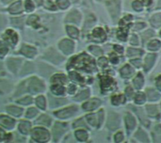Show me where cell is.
Returning a JSON list of instances; mask_svg holds the SVG:
<instances>
[{
    "label": "cell",
    "instance_id": "cell-1",
    "mask_svg": "<svg viewBox=\"0 0 161 143\" xmlns=\"http://www.w3.org/2000/svg\"><path fill=\"white\" fill-rule=\"evenodd\" d=\"M69 64V67H75L78 70H82L87 73H93V71H95L94 60L87 54H81L79 56L75 57Z\"/></svg>",
    "mask_w": 161,
    "mask_h": 143
},
{
    "label": "cell",
    "instance_id": "cell-2",
    "mask_svg": "<svg viewBox=\"0 0 161 143\" xmlns=\"http://www.w3.org/2000/svg\"><path fill=\"white\" fill-rule=\"evenodd\" d=\"M117 83L116 81L108 76V75H103L100 77V87H101V91L106 94L108 92H110L111 91H113L116 87Z\"/></svg>",
    "mask_w": 161,
    "mask_h": 143
},
{
    "label": "cell",
    "instance_id": "cell-3",
    "mask_svg": "<svg viewBox=\"0 0 161 143\" xmlns=\"http://www.w3.org/2000/svg\"><path fill=\"white\" fill-rule=\"evenodd\" d=\"M86 120L87 123L92 126V127H100L103 124V120H104V111L103 110H99L97 113L93 114H89L86 116Z\"/></svg>",
    "mask_w": 161,
    "mask_h": 143
},
{
    "label": "cell",
    "instance_id": "cell-4",
    "mask_svg": "<svg viewBox=\"0 0 161 143\" xmlns=\"http://www.w3.org/2000/svg\"><path fill=\"white\" fill-rule=\"evenodd\" d=\"M32 139L35 140L36 141L38 142H46L50 140V134L49 132L42 128V127H38V128H35L33 131H32Z\"/></svg>",
    "mask_w": 161,
    "mask_h": 143
},
{
    "label": "cell",
    "instance_id": "cell-5",
    "mask_svg": "<svg viewBox=\"0 0 161 143\" xmlns=\"http://www.w3.org/2000/svg\"><path fill=\"white\" fill-rule=\"evenodd\" d=\"M77 110H78V107L76 106H71L69 107L56 111L54 114L59 119L66 120V119H69V118H72L73 116H75L77 113Z\"/></svg>",
    "mask_w": 161,
    "mask_h": 143
},
{
    "label": "cell",
    "instance_id": "cell-6",
    "mask_svg": "<svg viewBox=\"0 0 161 143\" xmlns=\"http://www.w3.org/2000/svg\"><path fill=\"white\" fill-rule=\"evenodd\" d=\"M108 9L113 20L119 17L121 13V0H110L107 2Z\"/></svg>",
    "mask_w": 161,
    "mask_h": 143
},
{
    "label": "cell",
    "instance_id": "cell-7",
    "mask_svg": "<svg viewBox=\"0 0 161 143\" xmlns=\"http://www.w3.org/2000/svg\"><path fill=\"white\" fill-rule=\"evenodd\" d=\"M43 90H44V84L42 83V80L36 77H33L30 79L29 85H28V91L31 93H39V92H42Z\"/></svg>",
    "mask_w": 161,
    "mask_h": 143
},
{
    "label": "cell",
    "instance_id": "cell-8",
    "mask_svg": "<svg viewBox=\"0 0 161 143\" xmlns=\"http://www.w3.org/2000/svg\"><path fill=\"white\" fill-rule=\"evenodd\" d=\"M58 47L60 49L61 52H63V54L65 55H70L74 52L75 50V43L73 41L68 40V39H64L62 41H59L58 43Z\"/></svg>",
    "mask_w": 161,
    "mask_h": 143
},
{
    "label": "cell",
    "instance_id": "cell-9",
    "mask_svg": "<svg viewBox=\"0 0 161 143\" xmlns=\"http://www.w3.org/2000/svg\"><path fill=\"white\" fill-rule=\"evenodd\" d=\"M121 125L120 116L114 112H110L108 119V128L110 130H116Z\"/></svg>",
    "mask_w": 161,
    "mask_h": 143
},
{
    "label": "cell",
    "instance_id": "cell-10",
    "mask_svg": "<svg viewBox=\"0 0 161 143\" xmlns=\"http://www.w3.org/2000/svg\"><path fill=\"white\" fill-rule=\"evenodd\" d=\"M125 124L128 134H130V132L133 131L137 126V121L130 112H126L125 114Z\"/></svg>",
    "mask_w": 161,
    "mask_h": 143
},
{
    "label": "cell",
    "instance_id": "cell-11",
    "mask_svg": "<svg viewBox=\"0 0 161 143\" xmlns=\"http://www.w3.org/2000/svg\"><path fill=\"white\" fill-rule=\"evenodd\" d=\"M101 105H102L101 100H99L98 98H93V99H91V100L85 102L82 105V108L85 111H93V110L97 109Z\"/></svg>",
    "mask_w": 161,
    "mask_h": 143
},
{
    "label": "cell",
    "instance_id": "cell-12",
    "mask_svg": "<svg viewBox=\"0 0 161 143\" xmlns=\"http://www.w3.org/2000/svg\"><path fill=\"white\" fill-rule=\"evenodd\" d=\"M92 36L96 42H104L107 40V34L102 27H95L92 30Z\"/></svg>",
    "mask_w": 161,
    "mask_h": 143
},
{
    "label": "cell",
    "instance_id": "cell-13",
    "mask_svg": "<svg viewBox=\"0 0 161 143\" xmlns=\"http://www.w3.org/2000/svg\"><path fill=\"white\" fill-rule=\"evenodd\" d=\"M3 38L6 41V42L8 41V43H9L12 46L16 45V43L18 41V36H17V34L13 30H11V29H8L4 33Z\"/></svg>",
    "mask_w": 161,
    "mask_h": 143
},
{
    "label": "cell",
    "instance_id": "cell-14",
    "mask_svg": "<svg viewBox=\"0 0 161 143\" xmlns=\"http://www.w3.org/2000/svg\"><path fill=\"white\" fill-rule=\"evenodd\" d=\"M157 55L156 54H149L145 57L144 59V70L146 73H149V71L154 67L156 59H157Z\"/></svg>",
    "mask_w": 161,
    "mask_h": 143
},
{
    "label": "cell",
    "instance_id": "cell-15",
    "mask_svg": "<svg viewBox=\"0 0 161 143\" xmlns=\"http://www.w3.org/2000/svg\"><path fill=\"white\" fill-rule=\"evenodd\" d=\"M0 125H2L4 128H6L8 130H10V129H12L14 127L15 121L12 118L1 115L0 116Z\"/></svg>",
    "mask_w": 161,
    "mask_h": 143
},
{
    "label": "cell",
    "instance_id": "cell-16",
    "mask_svg": "<svg viewBox=\"0 0 161 143\" xmlns=\"http://www.w3.org/2000/svg\"><path fill=\"white\" fill-rule=\"evenodd\" d=\"M120 74L121 76L125 79H129L131 78V76H133V74H135L134 69L131 67L130 64H125L121 70H120Z\"/></svg>",
    "mask_w": 161,
    "mask_h": 143
},
{
    "label": "cell",
    "instance_id": "cell-17",
    "mask_svg": "<svg viewBox=\"0 0 161 143\" xmlns=\"http://www.w3.org/2000/svg\"><path fill=\"white\" fill-rule=\"evenodd\" d=\"M20 53L23 54L26 58H33L37 54V50L34 47H31L29 45H23V47L20 50Z\"/></svg>",
    "mask_w": 161,
    "mask_h": 143
},
{
    "label": "cell",
    "instance_id": "cell-18",
    "mask_svg": "<svg viewBox=\"0 0 161 143\" xmlns=\"http://www.w3.org/2000/svg\"><path fill=\"white\" fill-rule=\"evenodd\" d=\"M143 85H144V77L142 73H139L133 79V86L136 90L140 91L143 88Z\"/></svg>",
    "mask_w": 161,
    "mask_h": 143
},
{
    "label": "cell",
    "instance_id": "cell-19",
    "mask_svg": "<svg viewBox=\"0 0 161 143\" xmlns=\"http://www.w3.org/2000/svg\"><path fill=\"white\" fill-rule=\"evenodd\" d=\"M146 97L150 102H156L161 99V95L154 89H147L146 90Z\"/></svg>",
    "mask_w": 161,
    "mask_h": 143
},
{
    "label": "cell",
    "instance_id": "cell-20",
    "mask_svg": "<svg viewBox=\"0 0 161 143\" xmlns=\"http://www.w3.org/2000/svg\"><path fill=\"white\" fill-rule=\"evenodd\" d=\"M111 104L115 107L122 106L125 103V94H114L111 96Z\"/></svg>",
    "mask_w": 161,
    "mask_h": 143
},
{
    "label": "cell",
    "instance_id": "cell-21",
    "mask_svg": "<svg viewBox=\"0 0 161 143\" xmlns=\"http://www.w3.org/2000/svg\"><path fill=\"white\" fill-rule=\"evenodd\" d=\"M75 136L76 138V140L78 141H81V142H85L89 140V133L88 131L84 130V129H78L75 132Z\"/></svg>",
    "mask_w": 161,
    "mask_h": 143
},
{
    "label": "cell",
    "instance_id": "cell-22",
    "mask_svg": "<svg viewBox=\"0 0 161 143\" xmlns=\"http://www.w3.org/2000/svg\"><path fill=\"white\" fill-rule=\"evenodd\" d=\"M8 11L12 14H19L23 11V3L22 1H16L15 3H13L9 8H8Z\"/></svg>",
    "mask_w": 161,
    "mask_h": 143
},
{
    "label": "cell",
    "instance_id": "cell-23",
    "mask_svg": "<svg viewBox=\"0 0 161 143\" xmlns=\"http://www.w3.org/2000/svg\"><path fill=\"white\" fill-rule=\"evenodd\" d=\"M51 91L57 96H63L65 94V88L61 84H54L51 87Z\"/></svg>",
    "mask_w": 161,
    "mask_h": 143
},
{
    "label": "cell",
    "instance_id": "cell-24",
    "mask_svg": "<svg viewBox=\"0 0 161 143\" xmlns=\"http://www.w3.org/2000/svg\"><path fill=\"white\" fill-rule=\"evenodd\" d=\"M67 21L75 23V24H79L80 23V19H81V14L78 12V10H73L71 13H69V15L67 16Z\"/></svg>",
    "mask_w": 161,
    "mask_h": 143
},
{
    "label": "cell",
    "instance_id": "cell-25",
    "mask_svg": "<svg viewBox=\"0 0 161 143\" xmlns=\"http://www.w3.org/2000/svg\"><path fill=\"white\" fill-rule=\"evenodd\" d=\"M146 112H147L148 116H150V117H158L160 114L159 109H158V106H156V105L146 106Z\"/></svg>",
    "mask_w": 161,
    "mask_h": 143
},
{
    "label": "cell",
    "instance_id": "cell-26",
    "mask_svg": "<svg viewBox=\"0 0 161 143\" xmlns=\"http://www.w3.org/2000/svg\"><path fill=\"white\" fill-rule=\"evenodd\" d=\"M146 99H147L146 94L143 93V92H142V91H140V92H138V93H136V94L134 95L135 104H136V105H139V106L144 105L145 102H146Z\"/></svg>",
    "mask_w": 161,
    "mask_h": 143
},
{
    "label": "cell",
    "instance_id": "cell-27",
    "mask_svg": "<svg viewBox=\"0 0 161 143\" xmlns=\"http://www.w3.org/2000/svg\"><path fill=\"white\" fill-rule=\"evenodd\" d=\"M51 82L53 84H61V85H63V84H65L67 82V77H66V75H64L62 74H57L52 77Z\"/></svg>",
    "mask_w": 161,
    "mask_h": 143
},
{
    "label": "cell",
    "instance_id": "cell-28",
    "mask_svg": "<svg viewBox=\"0 0 161 143\" xmlns=\"http://www.w3.org/2000/svg\"><path fill=\"white\" fill-rule=\"evenodd\" d=\"M7 112L9 113L11 116L20 117L23 114V108L17 107H14V106H9V107H7Z\"/></svg>",
    "mask_w": 161,
    "mask_h": 143
},
{
    "label": "cell",
    "instance_id": "cell-29",
    "mask_svg": "<svg viewBox=\"0 0 161 143\" xmlns=\"http://www.w3.org/2000/svg\"><path fill=\"white\" fill-rule=\"evenodd\" d=\"M30 128H31V124L26 121H23L19 124V131L24 135L28 134L30 132Z\"/></svg>",
    "mask_w": 161,
    "mask_h": 143
},
{
    "label": "cell",
    "instance_id": "cell-30",
    "mask_svg": "<svg viewBox=\"0 0 161 143\" xmlns=\"http://www.w3.org/2000/svg\"><path fill=\"white\" fill-rule=\"evenodd\" d=\"M161 47V41L158 40H152L147 44V49L149 51H158Z\"/></svg>",
    "mask_w": 161,
    "mask_h": 143
},
{
    "label": "cell",
    "instance_id": "cell-31",
    "mask_svg": "<svg viewBox=\"0 0 161 143\" xmlns=\"http://www.w3.org/2000/svg\"><path fill=\"white\" fill-rule=\"evenodd\" d=\"M66 31H67L68 35L73 39H77L79 37V30L74 25H67Z\"/></svg>",
    "mask_w": 161,
    "mask_h": 143
},
{
    "label": "cell",
    "instance_id": "cell-32",
    "mask_svg": "<svg viewBox=\"0 0 161 143\" xmlns=\"http://www.w3.org/2000/svg\"><path fill=\"white\" fill-rule=\"evenodd\" d=\"M143 54V51L141 49H137V48H128L127 52H126V56L133 58V57H140Z\"/></svg>",
    "mask_w": 161,
    "mask_h": 143
},
{
    "label": "cell",
    "instance_id": "cell-33",
    "mask_svg": "<svg viewBox=\"0 0 161 143\" xmlns=\"http://www.w3.org/2000/svg\"><path fill=\"white\" fill-rule=\"evenodd\" d=\"M127 36H128V32H127V29L125 27H122L118 29L117 31V38L120 40V41H126L127 39Z\"/></svg>",
    "mask_w": 161,
    "mask_h": 143
},
{
    "label": "cell",
    "instance_id": "cell-34",
    "mask_svg": "<svg viewBox=\"0 0 161 143\" xmlns=\"http://www.w3.org/2000/svg\"><path fill=\"white\" fill-rule=\"evenodd\" d=\"M70 78L73 81H75L76 83H79V84H82V83L85 82V79L78 73H76V72H71L70 73Z\"/></svg>",
    "mask_w": 161,
    "mask_h": 143
},
{
    "label": "cell",
    "instance_id": "cell-35",
    "mask_svg": "<svg viewBox=\"0 0 161 143\" xmlns=\"http://www.w3.org/2000/svg\"><path fill=\"white\" fill-rule=\"evenodd\" d=\"M135 137L138 139V140H142V141H149L148 140H149V138L147 137V135H146V132H144L142 128H139L138 129V131L136 132V134H135Z\"/></svg>",
    "mask_w": 161,
    "mask_h": 143
},
{
    "label": "cell",
    "instance_id": "cell-36",
    "mask_svg": "<svg viewBox=\"0 0 161 143\" xmlns=\"http://www.w3.org/2000/svg\"><path fill=\"white\" fill-rule=\"evenodd\" d=\"M36 105H37V107H38L40 109L44 110L45 107H46V101H45L44 96H42V95L38 96V97L36 98Z\"/></svg>",
    "mask_w": 161,
    "mask_h": 143
},
{
    "label": "cell",
    "instance_id": "cell-37",
    "mask_svg": "<svg viewBox=\"0 0 161 143\" xmlns=\"http://www.w3.org/2000/svg\"><path fill=\"white\" fill-rule=\"evenodd\" d=\"M151 24L155 27H159V26H161V13H157V14H155L152 17Z\"/></svg>",
    "mask_w": 161,
    "mask_h": 143
},
{
    "label": "cell",
    "instance_id": "cell-38",
    "mask_svg": "<svg viewBox=\"0 0 161 143\" xmlns=\"http://www.w3.org/2000/svg\"><path fill=\"white\" fill-rule=\"evenodd\" d=\"M89 96H90V90L87 89V90L82 91L79 94H77V96H76L75 99L77 100V101H84V100H86Z\"/></svg>",
    "mask_w": 161,
    "mask_h": 143
},
{
    "label": "cell",
    "instance_id": "cell-39",
    "mask_svg": "<svg viewBox=\"0 0 161 143\" xmlns=\"http://www.w3.org/2000/svg\"><path fill=\"white\" fill-rule=\"evenodd\" d=\"M89 50H90V52H91L93 56H95V57H101V56H102V54H103L102 49H101V48H99L98 46L92 45V46H90V47H89Z\"/></svg>",
    "mask_w": 161,
    "mask_h": 143
},
{
    "label": "cell",
    "instance_id": "cell-40",
    "mask_svg": "<svg viewBox=\"0 0 161 143\" xmlns=\"http://www.w3.org/2000/svg\"><path fill=\"white\" fill-rule=\"evenodd\" d=\"M132 8L134 10L140 12L143 9V3L142 1H139V0H135L132 2Z\"/></svg>",
    "mask_w": 161,
    "mask_h": 143
},
{
    "label": "cell",
    "instance_id": "cell-41",
    "mask_svg": "<svg viewBox=\"0 0 161 143\" xmlns=\"http://www.w3.org/2000/svg\"><path fill=\"white\" fill-rule=\"evenodd\" d=\"M132 19H133V16H132V15H125V16L122 19V21L120 22V26L125 27L127 25H129V24L132 22Z\"/></svg>",
    "mask_w": 161,
    "mask_h": 143
},
{
    "label": "cell",
    "instance_id": "cell-42",
    "mask_svg": "<svg viewBox=\"0 0 161 143\" xmlns=\"http://www.w3.org/2000/svg\"><path fill=\"white\" fill-rule=\"evenodd\" d=\"M38 123L42 124V125L49 126L50 124H51V119L48 116H46V115H42V116H41V119L38 121Z\"/></svg>",
    "mask_w": 161,
    "mask_h": 143
},
{
    "label": "cell",
    "instance_id": "cell-43",
    "mask_svg": "<svg viewBox=\"0 0 161 143\" xmlns=\"http://www.w3.org/2000/svg\"><path fill=\"white\" fill-rule=\"evenodd\" d=\"M108 62H109L108 58L103 56H101L100 58L98 59V64L101 68H107L108 66Z\"/></svg>",
    "mask_w": 161,
    "mask_h": 143
},
{
    "label": "cell",
    "instance_id": "cell-44",
    "mask_svg": "<svg viewBox=\"0 0 161 143\" xmlns=\"http://www.w3.org/2000/svg\"><path fill=\"white\" fill-rule=\"evenodd\" d=\"M57 5L61 9H66L70 6V2L68 0H57Z\"/></svg>",
    "mask_w": 161,
    "mask_h": 143
},
{
    "label": "cell",
    "instance_id": "cell-45",
    "mask_svg": "<svg viewBox=\"0 0 161 143\" xmlns=\"http://www.w3.org/2000/svg\"><path fill=\"white\" fill-rule=\"evenodd\" d=\"M8 52V49L7 44L4 43L3 41H0V58H4Z\"/></svg>",
    "mask_w": 161,
    "mask_h": 143
},
{
    "label": "cell",
    "instance_id": "cell-46",
    "mask_svg": "<svg viewBox=\"0 0 161 143\" xmlns=\"http://www.w3.org/2000/svg\"><path fill=\"white\" fill-rule=\"evenodd\" d=\"M25 10H26L27 12H31V11L34 10L35 5H34V3H33L31 0H26V1L25 2Z\"/></svg>",
    "mask_w": 161,
    "mask_h": 143
},
{
    "label": "cell",
    "instance_id": "cell-47",
    "mask_svg": "<svg viewBox=\"0 0 161 143\" xmlns=\"http://www.w3.org/2000/svg\"><path fill=\"white\" fill-rule=\"evenodd\" d=\"M108 60H109L110 63H112V64H114V65H117V64L119 63V61H120L119 57H118L115 53H111V54L109 55Z\"/></svg>",
    "mask_w": 161,
    "mask_h": 143
},
{
    "label": "cell",
    "instance_id": "cell-48",
    "mask_svg": "<svg viewBox=\"0 0 161 143\" xmlns=\"http://www.w3.org/2000/svg\"><path fill=\"white\" fill-rule=\"evenodd\" d=\"M39 18L36 16V15H32L28 18V25H30L31 26L33 27H37V25H38V20Z\"/></svg>",
    "mask_w": 161,
    "mask_h": 143
},
{
    "label": "cell",
    "instance_id": "cell-49",
    "mask_svg": "<svg viewBox=\"0 0 161 143\" xmlns=\"http://www.w3.org/2000/svg\"><path fill=\"white\" fill-rule=\"evenodd\" d=\"M37 114H38L37 109L31 107V108H29V109L27 110V112H26V118H28V119H33V118H35V116H37Z\"/></svg>",
    "mask_w": 161,
    "mask_h": 143
},
{
    "label": "cell",
    "instance_id": "cell-50",
    "mask_svg": "<svg viewBox=\"0 0 161 143\" xmlns=\"http://www.w3.org/2000/svg\"><path fill=\"white\" fill-rule=\"evenodd\" d=\"M124 140H125V136H124V133L123 132L119 131V132H117L114 135V140H115V142H123Z\"/></svg>",
    "mask_w": 161,
    "mask_h": 143
},
{
    "label": "cell",
    "instance_id": "cell-51",
    "mask_svg": "<svg viewBox=\"0 0 161 143\" xmlns=\"http://www.w3.org/2000/svg\"><path fill=\"white\" fill-rule=\"evenodd\" d=\"M130 44L134 45V46H138L140 44V41H139V37L136 34H132L130 37Z\"/></svg>",
    "mask_w": 161,
    "mask_h": 143
},
{
    "label": "cell",
    "instance_id": "cell-52",
    "mask_svg": "<svg viewBox=\"0 0 161 143\" xmlns=\"http://www.w3.org/2000/svg\"><path fill=\"white\" fill-rule=\"evenodd\" d=\"M125 97H128L129 99H131L132 97H134V90L129 86L125 89Z\"/></svg>",
    "mask_w": 161,
    "mask_h": 143
},
{
    "label": "cell",
    "instance_id": "cell-53",
    "mask_svg": "<svg viewBox=\"0 0 161 143\" xmlns=\"http://www.w3.org/2000/svg\"><path fill=\"white\" fill-rule=\"evenodd\" d=\"M31 101H32V99H31V97H25V98H23V99H20V100H18V104H21V105H28V104H30L31 103Z\"/></svg>",
    "mask_w": 161,
    "mask_h": 143
},
{
    "label": "cell",
    "instance_id": "cell-54",
    "mask_svg": "<svg viewBox=\"0 0 161 143\" xmlns=\"http://www.w3.org/2000/svg\"><path fill=\"white\" fill-rule=\"evenodd\" d=\"M130 63H131L132 65H134L136 68H141V67L142 66V60L139 59V58H137V59H132V60L130 61Z\"/></svg>",
    "mask_w": 161,
    "mask_h": 143
},
{
    "label": "cell",
    "instance_id": "cell-55",
    "mask_svg": "<svg viewBox=\"0 0 161 143\" xmlns=\"http://www.w3.org/2000/svg\"><path fill=\"white\" fill-rule=\"evenodd\" d=\"M155 84H156V87L157 89L161 92V74H159L158 76L156 77V80H155Z\"/></svg>",
    "mask_w": 161,
    "mask_h": 143
},
{
    "label": "cell",
    "instance_id": "cell-56",
    "mask_svg": "<svg viewBox=\"0 0 161 143\" xmlns=\"http://www.w3.org/2000/svg\"><path fill=\"white\" fill-rule=\"evenodd\" d=\"M76 91H77V88H76L75 85H69V87H68V92H69V94L74 95L76 92Z\"/></svg>",
    "mask_w": 161,
    "mask_h": 143
},
{
    "label": "cell",
    "instance_id": "cell-57",
    "mask_svg": "<svg viewBox=\"0 0 161 143\" xmlns=\"http://www.w3.org/2000/svg\"><path fill=\"white\" fill-rule=\"evenodd\" d=\"M7 139H8V135L5 133L4 130H2L0 128V142L1 141H7Z\"/></svg>",
    "mask_w": 161,
    "mask_h": 143
},
{
    "label": "cell",
    "instance_id": "cell-58",
    "mask_svg": "<svg viewBox=\"0 0 161 143\" xmlns=\"http://www.w3.org/2000/svg\"><path fill=\"white\" fill-rule=\"evenodd\" d=\"M145 26H146V24H145V23H137V24L135 25L134 29H135V30H142V29H143Z\"/></svg>",
    "mask_w": 161,
    "mask_h": 143
},
{
    "label": "cell",
    "instance_id": "cell-59",
    "mask_svg": "<svg viewBox=\"0 0 161 143\" xmlns=\"http://www.w3.org/2000/svg\"><path fill=\"white\" fill-rule=\"evenodd\" d=\"M113 47H114L115 52H117V53H119V54H123V53H124V51H125V48H124L123 46L119 45V44H115Z\"/></svg>",
    "mask_w": 161,
    "mask_h": 143
},
{
    "label": "cell",
    "instance_id": "cell-60",
    "mask_svg": "<svg viewBox=\"0 0 161 143\" xmlns=\"http://www.w3.org/2000/svg\"><path fill=\"white\" fill-rule=\"evenodd\" d=\"M152 1H153V0H142V3H143V5H145V6H150V5L152 4Z\"/></svg>",
    "mask_w": 161,
    "mask_h": 143
},
{
    "label": "cell",
    "instance_id": "cell-61",
    "mask_svg": "<svg viewBox=\"0 0 161 143\" xmlns=\"http://www.w3.org/2000/svg\"><path fill=\"white\" fill-rule=\"evenodd\" d=\"M159 35H160V37H161V31H160V34H159Z\"/></svg>",
    "mask_w": 161,
    "mask_h": 143
}]
</instances>
